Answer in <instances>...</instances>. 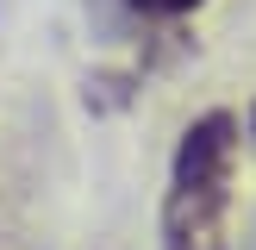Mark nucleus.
Returning a JSON list of instances; mask_svg holds the SVG:
<instances>
[{"instance_id":"1","label":"nucleus","mask_w":256,"mask_h":250,"mask_svg":"<svg viewBox=\"0 0 256 250\" xmlns=\"http://www.w3.org/2000/svg\"><path fill=\"white\" fill-rule=\"evenodd\" d=\"M232 182H238V119L206 112L182 132L162 194V250H225L232 219Z\"/></svg>"},{"instance_id":"2","label":"nucleus","mask_w":256,"mask_h":250,"mask_svg":"<svg viewBox=\"0 0 256 250\" xmlns=\"http://www.w3.org/2000/svg\"><path fill=\"white\" fill-rule=\"evenodd\" d=\"M125 6H138V12H150V19H175V12H194L200 0H125Z\"/></svg>"},{"instance_id":"3","label":"nucleus","mask_w":256,"mask_h":250,"mask_svg":"<svg viewBox=\"0 0 256 250\" xmlns=\"http://www.w3.org/2000/svg\"><path fill=\"white\" fill-rule=\"evenodd\" d=\"M250 250H256V232H250Z\"/></svg>"}]
</instances>
